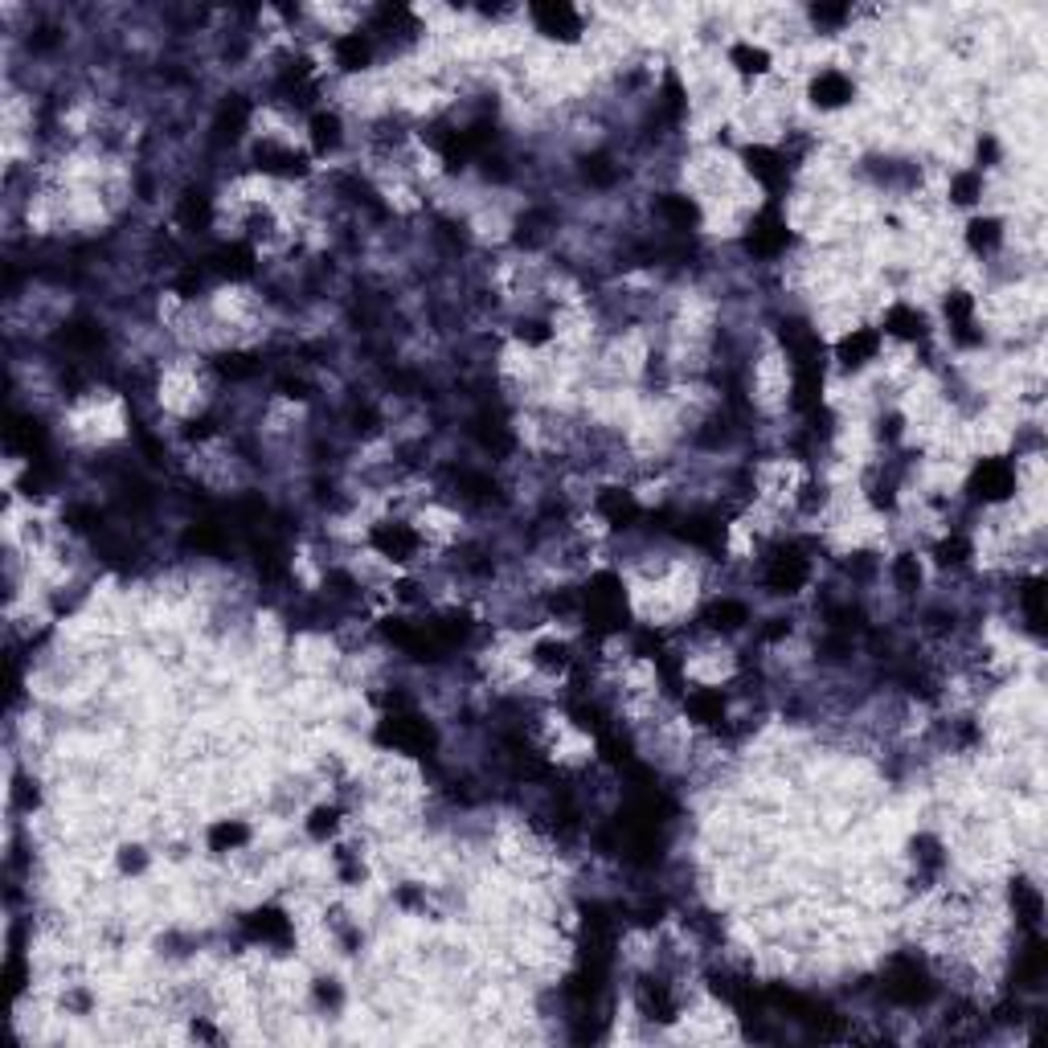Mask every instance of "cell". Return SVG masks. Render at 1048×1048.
<instances>
[{
    "instance_id": "obj_1",
    "label": "cell",
    "mask_w": 1048,
    "mask_h": 1048,
    "mask_svg": "<svg viewBox=\"0 0 1048 1048\" xmlns=\"http://www.w3.org/2000/svg\"><path fill=\"white\" fill-rule=\"evenodd\" d=\"M377 741L385 750H398V754H430L434 750V729L430 721H422L418 713H406V709H393L381 729H377Z\"/></svg>"
},
{
    "instance_id": "obj_2",
    "label": "cell",
    "mask_w": 1048,
    "mask_h": 1048,
    "mask_svg": "<svg viewBox=\"0 0 1048 1048\" xmlns=\"http://www.w3.org/2000/svg\"><path fill=\"white\" fill-rule=\"evenodd\" d=\"M885 995L901 1008H917V1003H926L934 995V983L926 975V967L917 963V958H893L889 971H885Z\"/></svg>"
},
{
    "instance_id": "obj_3",
    "label": "cell",
    "mask_w": 1048,
    "mask_h": 1048,
    "mask_svg": "<svg viewBox=\"0 0 1048 1048\" xmlns=\"http://www.w3.org/2000/svg\"><path fill=\"white\" fill-rule=\"evenodd\" d=\"M811 578V561L799 545H782L766 557V586L774 594H799Z\"/></svg>"
},
{
    "instance_id": "obj_4",
    "label": "cell",
    "mask_w": 1048,
    "mask_h": 1048,
    "mask_svg": "<svg viewBox=\"0 0 1048 1048\" xmlns=\"http://www.w3.org/2000/svg\"><path fill=\"white\" fill-rule=\"evenodd\" d=\"M971 492L987 504H999L1016 492V467L1008 459H983L971 475Z\"/></svg>"
},
{
    "instance_id": "obj_5",
    "label": "cell",
    "mask_w": 1048,
    "mask_h": 1048,
    "mask_svg": "<svg viewBox=\"0 0 1048 1048\" xmlns=\"http://www.w3.org/2000/svg\"><path fill=\"white\" fill-rule=\"evenodd\" d=\"M369 541H373V549H377L381 557L398 561V565L414 561V553L422 549V537L410 529V524H402V520H381Z\"/></svg>"
},
{
    "instance_id": "obj_6",
    "label": "cell",
    "mask_w": 1048,
    "mask_h": 1048,
    "mask_svg": "<svg viewBox=\"0 0 1048 1048\" xmlns=\"http://www.w3.org/2000/svg\"><path fill=\"white\" fill-rule=\"evenodd\" d=\"M746 246H750V254H758V258H778L786 246H791V230H786V222H782L774 209H766V213L754 217V226H750V234H746Z\"/></svg>"
},
{
    "instance_id": "obj_7",
    "label": "cell",
    "mask_w": 1048,
    "mask_h": 1048,
    "mask_svg": "<svg viewBox=\"0 0 1048 1048\" xmlns=\"http://www.w3.org/2000/svg\"><path fill=\"white\" fill-rule=\"evenodd\" d=\"M881 340H885V336H881L877 328H852V332L836 344V357H840L844 369H860V365H868V361H877Z\"/></svg>"
},
{
    "instance_id": "obj_8",
    "label": "cell",
    "mask_w": 1048,
    "mask_h": 1048,
    "mask_svg": "<svg viewBox=\"0 0 1048 1048\" xmlns=\"http://www.w3.org/2000/svg\"><path fill=\"white\" fill-rule=\"evenodd\" d=\"M852 95H856V82L844 70H819L815 82H811V99L823 111H836V107L852 103Z\"/></svg>"
},
{
    "instance_id": "obj_9",
    "label": "cell",
    "mask_w": 1048,
    "mask_h": 1048,
    "mask_svg": "<svg viewBox=\"0 0 1048 1048\" xmlns=\"http://www.w3.org/2000/svg\"><path fill=\"white\" fill-rule=\"evenodd\" d=\"M533 21L545 37H561V41H574L582 33V13L574 5H533Z\"/></svg>"
},
{
    "instance_id": "obj_10",
    "label": "cell",
    "mask_w": 1048,
    "mask_h": 1048,
    "mask_svg": "<svg viewBox=\"0 0 1048 1048\" xmlns=\"http://www.w3.org/2000/svg\"><path fill=\"white\" fill-rule=\"evenodd\" d=\"M246 934L262 946H287L291 942V922H287V913L283 909H254L246 917Z\"/></svg>"
},
{
    "instance_id": "obj_11",
    "label": "cell",
    "mask_w": 1048,
    "mask_h": 1048,
    "mask_svg": "<svg viewBox=\"0 0 1048 1048\" xmlns=\"http://www.w3.org/2000/svg\"><path fill=\"white\" fill-rule=\"evenodd\" d=\"M746 168H750V177L762 189H782L786 177H791V164H786V156L774 152V148H750L746 152Z\"/></svg>"
},
{
    "instance_id": "obj_12",
    "label": "cell",
    "mask_w": 1048,
    "mask_h": 1048,
    "mask_svg": "<svg viewBox=\"0 0 1048 1048\" xmlns=\"http://www.w3.org/2000/svg\"><path fill=\"white\" fill-rule=\"evenodd\" d=\"M332 58H336V66L340 70H365L369 62H373V41H369V33H340L336 41H332Z\"/></svg>"
},
{
    "instance_id": "obj_13",
    "label": "cell",
    "mask_w": 1048,
    "mask_h": 1048,
    "mask_svg": "<svg viewBox=\"0 0 1048 1048\" xmlns=\"http://www.w3.org/2000/svg\"><path fill=\"white\" fill-rule=\"evenodd\" d=\"M885 332L901 340H922L926 336V316L913 308V303H893L885 312Z\"/></svg>"
},
{
    "instance_id": "obj_14",
    "label": "cell",
    "mask_w": 1048,
    "mask_h": 1048,
    "mask_svg": "<svg viewBox=\"0 0 1048 1048\" xmlns=\"http://www.w3.org/2000/svg\"><path fill=\"white\" fill-rule=\"evenodd\" d=\"M709 627L713 631H721V635H733V631H741L750 623V610H746V602H737V598H717L713 606H709Z\"/></svg>"
},
{
    "instance_id": "obj_15",
    "label": "cell",
    "mask_w": 1048,
    "mask_h": 1048,
    "mask_svg": "<svg viewBox=\"0 0 1048 1048\" xmlns=\"http://www.w3.org/2000/svg\"><path fill=\"white\" fill-rule=\"evenodd\" d=\"M250 840V827L242 819H217L209 827V848L213 852H238Z\"/></svg>"
},
{
    "instance_id": "obj_16",
    "label": "cell",
    "mask_w": 1048,
    "mask_h": 1048,
    "mask_svg": "<svg viewBox=\"0 0 1048 1048\" xmlns=\"http://www.w3.org/2000/svg\"><path fill=\"white\" fill-rule=\"evenodd\" d=\"M655 209H660V217H664L672 230H684V234L696 226V217H701V213H696V205H692L688 197H680V193H664Z\"/></svg>"
},
{
    "instance_id": "obj_17",
    "label": "cell",
    "mask_w": 1048,
    "mask_h": 1048,
    "mask_svg": "<svg viewBox=\"0 0 1048 1048\" xmlns=\"http://www.w3.org/2000/svg\"><path fill=\"white\" fill-rule=\"evenodd\" d=\"M729 62L737 66V74H766L770 70V54L754 41H741V46L729 50Z\"/></svg>"
},
{
    "instance_id": "obj_18",
    "label": "cell",
    "mask_w": 1048,
    "mask_h": 1048,
    "mask_svg": "<svg viewBox=\"0 0 1048 1048\" xmlns=\"http://www.w3.org/2000/svg\"><path fill=\"white\" fill-rule=\"evenodd\" d=\"M979 197H983V177H979V172H954L950 201H954V205H975Z\"/></svg>"
},
{
    "instance_id": "obj_19",
    "label": "cell",
    "mask_w": 1048,
    "mask_h": 1048,
    "mask_svg": "<svg viewBox=\"0 0 1048 1048\" xmlns=\"http://www.w3.org/2000/svg\"><path fill=\"white\" fill-rule=\"evenodd\" d=\"M312 144H316V152H328V148L340 144V119L336 115H328V111L312 115Z\"/></svg>"
},
{
    "instance_id": "obj_20",
    "label": "cell",
    "mask_w": 1048,
    "mask_h": 1048,
    "mask_svg": "<svg viewBox=\"0 0 1048 1048\" xmlns=\"http://www.w3.org/2000/svg\"><path fill=\"white\" fill-rule=\"evenodd\" d=\"M893 582H897V590H905V594L922 586V565H917L913 553H901V557L893 561Z\"/></svg>"
},
{
    "instance_id": "obj_21",
    "label": "cell",
    "mask_w": 1048,
    "mask_h": 1048,
    "mask_svg": "<svg viewBox=\"0 0 1048 1048\" xmlns=\"http://www.w3.org/2000/svg\"><path fill=\"white\" fill-rule=\"evenodd\" d=\"M586 181L606 189V185H615L619 181V164H610V156H590L586 160Z\"/></svg>"
},
{
    "instance_id": "obj_22",
    "label": "cell",
    "mask_w": 1048,
    "mask_h": 1048,
    "mask_svg": "<svg viewBox=\"0 0 1048 1048\" xmlns=\"http://www.w3.org/2000/svg\"><path fill=\"white\" fill-rule=\"evenodd\" d=\"M336 827H340V811H336V807H316V811H312L308 832H312L316 840H328V836H336Z\"/></svg>"
},
{
    "instance_id": "obj_23",
    "label": "cell",
    "mask_w": 1048,
    "mask_h": 1048,
    "mask_svg": "<svg viewBox=\"0 0 1048 1048\" xmlns=\"http://www.w3.org/2000/svg\"><path fill=\"white\" fill-rule=\"evenodd\" d=\"M967 238H971V246H975V250H995L1003 234H999V222H991V217H983V222H971V234H967Z\"/></svg>"
},
{
    "instance_id": "obj_24",
    "label": "cell",
    "mask_w": 1048,
    "mask_h": 1048,
    "mask_svg": "<svg viewBox=\"0 0 1048 1048\" xmlns=\"http://www.w3.org/2000/svg\"><path fill=\"white\" fill-rule=\"evenodd\" d=\"M967 557H971V545H967V537H958V533L938 545V561L942 565H963Z\"/></svg>"
},
{
    "instance_id": "obj_25",
    "label": "cell",
    "mask_w": 1048,
    "mask_h": 1048,
    "mask_svg": "<svg viewBox=\"0 0 1048 1048\" xmlns=\"http://www.w3.org/2000/svg\"><path fill=\"white\" fill-rule=\"evenodd\" d=\"M848 13H852V9H844V5H815V9H811L815 25H844Z\"/></svg>"
}]
</instances>
